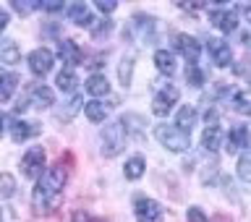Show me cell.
<instances>
[{"mask_svg":"<svg viewBox=\"0 0 251 222\" xmlns=\"http://www.w3.org/2000/svg\"><path fill=\"white\" fill-rule=\"evenodd\" d=\"M66 180L68 173L63 165H52L45 170V175L37 180V188L31 194V204L37 212H52L60 207L63 201V191H66Z\"/></svg>","mask_w":251,"mask_h":222,"instance_id":"6da1fadb","label":"cell"},{"mask_svg":"<svg viewBox=\"0 0 251 222\" xmlns=\"http://www.w3.org/2000/svg\"><path fill=\"white\" fill-rule=\"evenodd\" d=\"M154 139L160 141L165 149H170V152H186V149L191 147V136L183 133L178 125H168V123L157 125V128H154Z\"/></svg>","mask_w":251,"mask_h":222,"instance_id":"7a4b0ae2","label":"cell"},{"mask_svg":"<svg viewBox=\"0 0 251 222\" xmlns=\"http://www.w3.org/2000/svg\"><path fill=\"white\" fill-rule=\"evenodd\" d=\"M128 144V133H126L123 123H110L102 131V154L105 157H118Z\"/></svg>","mask_w":251,"mask_h":222,"instance_id":"3957f363","label":"cell"},{"mask_svg":"<svg viewBox=\"0 0 251 222\" xmlns=\"http://www.w3.org/2000/svg\"><path fill=\"white\" fill-rule=\"evenodd\" d=\"M178 97H180V92L176 89L173 84H165V86H160V92L152 97V113L154 115H168L173 107H176V102H178Z\"/></svg>","mask_w":251,"mask_h":222,"instance_id":"277c9868","label":"cell"},{"mask_svg":"<svg viewBox=\"0 0 251 222\" xmlns=\"http://www.w3.org/2000/svg\"><path fill=\"white\" fill-rule=\"evenodd\" d=\"M21 173L26 178H42L45 175V149L42 147H31L21 160Z\"/></svg>","mask_w":251,"mask_h":222,"instance_id":"5b68a950","label":"cell"},{"mask_svg":"<svg viewBox=\"0 0 251 222\" xmlns=\"http://www.w3.org/2000/svg\"><path fill=\"white\" fill-rule=\"evenodd\" d=\"M173 47L183 55L188 66H196V63H199L201 45H199V39H196V37H191V34H176V37H173Z\"/></svg>","mask_w":251,"mask_h":222,"instance_id":"8992f818","label":"cell"},{"mask_svg":"<svg viewBox=\"0 0 251 222\" xmlns=\"http://www.w3.org/2000/svg\"><path fill=\"white\" fill-rule=\"evenodd\" d=\"M26 63H29V71H31L34 76H47V74L52 71L55 55L47 50V47H39V50H31V52H29Z\"/></svg>","mask_w":251,"mask_h":222,"instance_id":"52a82bcc","label":"cell"},{"mask_svg":"<svg viewBox=\"0 0 251 222\" xmlns=\"http://www.w3.org/2000/svg\"><path fill=\"white\" fill-rule=\"evenodd\" d=\"M207 50H209V58H212V63H215L217 68H225V66L233 63V50H230V45H227L225 39L212 37L207 42Z\"/></svg>","mask_w":251,"mask_h":222,"instance_id":"ba28073f","label":"cell"},{"mask_svg":"<svg viewBox=\"0 0 251 222\" xmlns=\"http://www.w3.org/2000/svg\"><path fill=\"white\" fill-rule=\"evenodd\" d=\"M209 21H212V26H217L223 34H233L235 26H238V11L235 8H223V11H212L209 13Z\"/></svg>","mask_w":251,"mask_h":222,"instance_id":"9c48e42d","label":"cell"},{"mask_svg":"<svg viewBox=\"0 0 251 222\" xmlns=\"http://www.w3.org/2000/svg\"><path fill=\"white\" fill-rule=\"evenodd\" d=\"M225 149H227L230 154H238V152H246V149H251V131H249V125H235V128L227 133Z\"/></svg>","mask_w":251,"mask_h":222,"instance_id":"30bf717a","label":"cell"},{"mask_svg":"<svg viewBox=\"0 0 251 222\" xmlns=\"http://www.w3.org/2000/svg\"><path fill=\"white\" fill-rule=\"evenodd\" d=\"M133 215H136V222H162V207L154 199H139Z\"/></svg>","mask_w":251,"mask_h":222,"instance_id":"8fae6325","label":"cell"},{"mask_svg":"<svg viewBox=\"0 0 251 222\" xmlns=\"http://www.w3.org/2000/svg\"><path fill=\"white\" fill-rule=\"evenodd\" d=\"M126 34H139L141 42H149V39L154 37V19H149V16H133L131 26L126 29Z\"/></svg>","mask_w":251,"mask_h":222,"instance_id":"7c38bea8","label":"cell"},{"mask_svg":"<svg viewBox=\"0 0 251 222\" xmlns=\"http://www.w3.org/2000/svg\"><path fill=\"white\" fill-rule=\"evenodd\" d=\"M58 55H60V60H63V63H68V66H78V63H81V58H84L81 47H78L74 39H60Z\"/></svg>","mask_w":251,"mask_h":222,"instance_id":"4fadbf2b","label":"cell"},{"mask_svg":"<svg viewBox=\"0 0 251 222\" xmlns=\"http://www.w3.org/2000/svg\"><path fill=\"white\" fill-rule=\"evenodd\" d=\"M37 133H39V125L37 123H29V121H16L11 125V139L16 141V144H21V141L37 136Z\"/></svg>","mask_w":251,"mask_h":222,"instance_id":"5bb4252c","label":"cell"},{"mask_svg":"<svg viewBox=\"0 0 251 222\" xmlns=\"http://www.w3.org/2000/svg\"><path fill=\"white\" fill-rule=\"evenodd\" d=\"M66 13H68L71 21L78 24V26H92V24H94L92 13H89V5H86V3H71L66 8Z\"/></svg>","mask_w":251,"mask_h":222,"instance_id":"9a60e30c","label":"cell"},{"mask_svg":"<svg viewBox=\"0 0 251 222\" xmlns=\"http://www.w3.org/2000/svg\"><path fill=\"white\" fill-rule=\"evenodd\" d=\"M21 60V50L13 39H0V63L5 66H16Z\"/></svg>","mask_w":251,"mask_h":222,"instance_id":"2e32d148","label":"cell"},{"mask_svg":"<svg viewBox=\"0 0 251 222\" xmlns=\"http://www.w3.org/2000/svg\"><path fill=\"white\" fill-rule=\"evenodd\" d=\"M16 86H19V76L11 74V71H0V102L11 99Z\"/></svg>","mask_w":251,"mask_h":222,"instance_id":"e0dca14e","label":"cell"},{"mask_svg":"<svg viewBox=\"0 0 251 222\" xmlns=\"http://www.w3.org/2000/svg\"><path fill=\"white\" fill-rule=\"evenodd\" d=\"M220 144H223V128L220 125H207V131L201 133V147L207 152H217Z\"/></svg>","mask_w":251,"mask_h":222,"instance_id":"ac0fdd59","label":"cell"},{"mask_svg":"<svg viewBox=\"0 0 251 222\" xmlns=\"http://www.w3.org/2000/svg\"><path fill=\"white\" fill-rule=\"evenodd\" d=\"M154 66H157L160 74L173 76V74H176V55H173L170 50H157L154 52Z\"/></svg>","mask_w":251,"mask_h":222,"instance_id":"d6986e66","label":"cell"},{"mask_svg":"<svg viewBox=\"0 0 251 222\" xmlns=\"http://www.w3.org/2000/svg\"><path fill=\"white\" fill-rule=\"evenodd\" d=\"M176 125L183 133H191V128L196 125V110L191 105H183V107L178 110V115H176Z\"/></svg>","mask_w":251,"mask_h":222,"instance_id":"ffe728a7","label":"cell"},{"mask_svg":"<svg viewBox=\"0 0 251 222\" xmlns=\"http://www.w3.org/2000/svg\"><path fill=\"white\" fill-rule=\"evenodd\" d=\"M86 92H89L92 97H105V94H110L107 78L102 74H92L89 78H86Z\"/></svg>","mask_w":251,"mask_h":222,"instance_id":"44dd1931","label":"cell"},{"mask_svg":"<svg viewBox=\"0 0 251 222\" xmlns=\"http://www.w3.org/2000/svg\"><path fill=\"white\" fill-rule=\"evenodd\" d=\"M31 102H34L37 107H50V105H55V94H52V89L50 86H34L31 89Z\"/></svg>","mask_w":251,"mask_h":222,"instance_id":"7402d4cb","label":"cell"},{"mask_svg":"<svg viewBox=\"0 0 251 222\" xmlns=\"http://www.w3.org/2000/svg\"><path fill=\"white\" fill-rule=\"evenodd\" d=\"M144 170H147V162H144V157L141 154H133L128 162H126V178L128 180H139L141 175H144Z\"/></svg>","mask_w":251,"mask_h":222,"instance_id":"603a6c76","label":"cell"},{"mask_svg":"<svg viewBox=\"0 0 251 222\" xmlns=\"http://www.w3.org/2000/svg\"><path fill=\"white\" fill-rule=\"evenodd\" d=\"M230 105H233L235 113H241V115H251V89L235 92V94H233V99H230Z\"/></svg>","mask_w":251,"mask_h":222,"instance_id":"cb8c5ba5","label":"cell"},{"mask_svg":"<svg viewBox=\"0 0 251 222\" xmlns=\"http://www.w3.org/2000/svg\"><path fill=\"white\" fill-rule=\"evenodd\" d=\"M55 84H58V89L60 92H74L76 89V84H78V78L74 74V68H63L58 78H55Z\"/></svg>","mask_w":251,"mask_h":222,"instance_id":"d4e9b609","label":"cell"},{"mask_svg":"<svg viewBox=\"0 0 251 222\" xmlns=\"http://www.w3.org/2000/svg\"><path fill=\"white\" fill-rule=\"evenodd\" d=\"M84 110H86V118H89L92 123H102V121L107 118V107L102 105V102H97V99L86 102V105H84Z\"/></svg>","mask_w":251,"mask_h":222,"instance_id":"484cf974","label":"cell"},{"mask_svg":"<svg viewBox=\"0 0 251 222\" xmlns=\"http://www.w3.org/2000/svg\"><path fill=\"white\" fill-rule=\"evenodd\" d=\"M235 173H238V178H241V180L251 183V149H246V152L241 154V160H238V168H235Z\"/></svg>","mask_w":251,"mask_h":222,"instance_id":"4316f807","label":"cell"},{"mask_svg":"<svg viewBox=\"0 0 251 222\" xmlns=\"http://www.w3.org/2000/svg\"><path fill=\"white\" fill-rule=\"evenodd\" d=\"M131 74H133V58H131V55H126V58L121 60V66H118V78H121L123 86L131 84Z\"/></svg>","mask_w":251,"mask_h":222,"instance_id":"83f0119b","label":"cell"},{"mask_svg":"<svg viewBox=\"0 0 251 222\" xmlns=\"http://www.w3.org/2000/svg\"><path fill=\"white\" fill-rule=\"evenodd\" d=\"M13 194H16V180L11 173H3L0 175V199H11Z\"/></svg>","mask_w":251,"mask_h":222,"instance_id":"f1b7e54d","label":"cell"},{"mask_svg":"<svg viewBox=\"0 0 251 222\" xmlns=\"http://www.w3.org/2000/svg\"><path fill=\"white\" fill-rule=\"evenodd\" d=\"M186 81L199 89V86L204 84V74H201V68H199V66H186Z\"/></svg>","mask_w":251,"mask_h":222,"instance_id":"f546056e","label":"cell"},{"mask_svg":"<svg viewBox=\"0 0 251 222\" xmlns=\"http://www.w3.org/2000/svg\"><path fill=\"white\" fill-rule=\"evenodd\" d=\"M186 217H188V222H209V217L204 215L199 207H191V209L186 212Z\"/></svg>","mask_w":251,"mask_h":222,"instance_id":"4dcf8cb0","label":"cell"},{"mask_svg":"<svg viewBox=\"0 0 251 222\" xmlns=\"http://www.w3.org/2000/svg\"><path fill=\"white\" fill-rule=\"evenodd\" d=\"M110 29H113V21H110V19H102V21H100V26H94L92 34L100 39L102 34H110Z\"/></svg>","mask_w":251,"mask_h":222,"instance_id":"1f68e13d","label":"cell"},{"mask_svg":"<svg viewBox=\"0 0 251 222\" xmlns=\"http://www.w3.org/2000/svg\"><path fill=\"white\" fill-rule=\"evenodd\" d=\"M13 8H16L19 13H31L34 8H39V3H19V0H16V3H13Z\"/></svg>","mask_w":251,"mask_h":222,"instance_id":"d6a6232c","label":"cell"},{"mask_svg":"<svg viewBox=\"0 0 251 222\" xmlns=\"http://www.w3.org/2000/svg\"><path fill=\"white\" fill-rule=\"evenodd\" d=\"M97 8L102 13H113L115 8H118V3H113V0H97Z\"/></svg>","mask_w":251,"mask_h":222,"instance_id":"836d02e7","label":"cell"},{"mask_svg":"<svg viewBox=\"0 0 251 222\" xmlns=\"http://www.w3.org/2000/svg\"><path fill=\"white\" fill-rule=\"evenodd\" d=\"M8 21H11V16H8L5 8H0V34H3V29L8 26Z\"/></svg>","mask_w":251,"mask_h":222,"instance_id":"e575fe53","label":"cell"},{"mask_svg":"<svg viewBox=\"0 0 251 222\" xmlns=\"http://www.w3.org/2000/svg\"><path fill=\"white\" fill-rule=\"evenodd\" d=\"M74 222H102V220H94V217H89V215H84V212H76Z\"/></svg>","mask_w":251,"mask_h":222,"instance_id":"d590c367","label":"cell"},{"mask_svg":"<svg viewBox=\"0 0 251 222\" xmlns=\"http://www.w3.org/2000/svg\"><path fill=\"white\" fill-rule=\"evenodd\" d=\"M39 8H45V11L55 13V11H60V8H63V3H39Z\"/></svg>","mask_w":251,"mask_h":222,"instance_id":"8d00e7d4","label":"cell"},{"mask_svg":"<svg viewBox=\"0 0 251 222\" xmlns=\"http://www.w3.org/2000/svg\"><path fill=\"white\" fill-rule=\"evenodd\" d=\"M204 121L209 125H217V110H207V115H204Z\"/></svg>","mask_w":251,"mask_h":222,"instance_id":"74e56055","label":"cell"},{"mask_svg":"<svg viewBox=\"0 0 251 222\" xmlns=\"http://www.w3.org/2000/svg\"><path fill=\"white\" fill-rule=\"evenodd\" d=\"M246 63H249V66H246V68H241V66H238V68H235V71H238V74H251V58H249Z\"/></svg>","mask_w":251,"mask_h":222,"instance_id":"f35d334b","label":"cell"},{"mask_svg":"<svg viewBox=\"0 0 251 222\" xmlns=\"http://www.w3.org/2000/svg\"><path fill=\"white\" fill-rule=\"evenodd\" d=\"M243 45L251 47V31H246V34H243Z\"/></svg>","mask_w":251,"mask_h":222,"instance_id":"ab89813d","label":"cell"},{"mask_svg":"<svg viewBox=\"0 0 251 222\" xmlns=\"http://www.w3.org/2000/svg\"><path fill=\"white\" fill-rule=\"evenodd\" d=\"M0 133H3V115H0Z\"/></svg>","mask_w":251,"mask_h":222,"instance_id":"60d3db41","label":"cell"}]
</instances>
